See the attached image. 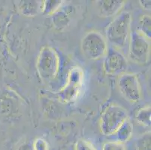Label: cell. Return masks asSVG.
Here are the masks:
<instances>
[{
    "mask_svg": "<svg viewBox=\"0 0 151 150\" xmlns=\"http://www.w3.org/2000/svg\"><path fill=\"white\" fill-rule=\"evenodd\" d=\"M39 2L38 1H21L18 5L19 11L25 16H35L42 8V3Z\"/></svg>",
    "mask_w": 151,
    "mask_h": 150,
    "instance_id": "30bf717a",
    "label": "cell"
},
{
    "mask_svg": "<svg viewBox=\"0 0 151 150\" xmlns=\"http://www.w3.org/2000/svg\"><path fill=\"white\" fill-rule=\"evenodd\" d=\"M132 14L129 11H123L115 17L105 29L107 42L115 49L124 47L129 40L131 34Z\"/></svg>",
    "mask_w": 151,
    "mask_h": 150,
    "instance_id": "6da1fadb",
    "label": "cell"
},
{
    "mask_svg": "<svg viewBox=\"0 0 151 150\" xmlns=\"http://www.w3.org/2000/svg\"><path fill=\"white\" fill-rule=\"evenodd\" d=\"M140 5L142 6L143 8H145V10H150V5L151 2L150 1H146V0H144V1H139Z\"/></svg>",
    "mask_w": 151,
    "mask_h": 150,
    "instance_id": "d6986e66",
    "label": "cell"
},
{
    "mask_svg": "<svg viewBox=\"0 0 151 150\" xmlns=\"http://www.w3.org/2000/svg\"><path fill=\"white\" fill-rule=\"evenodd\" d=\"M81 50L89 60H99L105 57L108 52V42L101 33L92 31L83 36L81 41Z\"/></svg>",
    "mask_w": 151,
    "mask_h": 150,
    "instance_id": "5b68a950",
    "label": "cell"
},
{
    "mask_svg": "<svg viewBox=\"0 0 151 150\" xmlns=\"http://www.w3.org/2000/svg\"><path fill=\"white\" fill-rule=\"evenodd\" d=\"M75 150H96L95 146L86 140H79L75 144Z\"/></svg>",
    "mask_w": 151,
    "mask_h": 150,
    "instance_id": "e0dca14e",
    "label": "cell"
},
{
    "mask_svg": "<svg viewBox=\"0 0 151 150\" xmlns=\"http://www.w3.org/2000/svg\"><path fill=\"white\" fill-rule=\"evenodd\" d=\"M84 82V73L80 67L70 70L65 85L59 91L58 98L63 103L75 101L79 97Z\"/></svg>",
    "mask_w": 151,
    "mask_h": 150,
    "instance_id": "8992f818",
    "label": "cell"
},
{
    "mask_svg": "<svg viewBox=\"0 0 151 150\" xmlns=\"http://www.w3.org/2000/svg\"><path fill=\"white\" fill-rule=\"evenodd\" d=\"M117 85L122 95L130 103L139 102L141 99V88L136 74L124 73L119 76Z\"/></svg>",
    "mask_w": 151,
    "mask_h": 150,
    "instance_id": "52a82bcc",
    "label": "cell"
},
{
    "mask_svg": "<svg viewBox=\"0 0 151 150\" xmlns=\"http://www.w3.org/2000/svg\"><path fill=\"white\" fill-rule=\"evenodd\" d=\"M132 133L133 126L130 119L128 118L120 126V128L117 129L114 134H116L117 141L125 144L130 140V138L132 136Z\"/></svg>",
    "mask_w": 151,
    "mask_h": 150,
    "instance_id": "8fae6325",
    "label": "cell"
},
{
    "mask_svg": "<svg viewBox=\"0 0 151 150\" xmlns=\"http://www.w3.org/2000/svg\"><path fill=\"white\" fill-rule=\"evenodd\" d=\"M150 106H147V107L141 108L137 112L136 116H135L136 120L142 126H147V127L150 126Z\"/></svg>",
    "mask_w": 151,
    "mask_h": 150,
    "instance_id": "4fadbf2b",
    "label": "cell"
},
{
    "mask_svg": "<svg viewBox=\"0 0 151 150\" xmlns=\"http://www.w3.org/2000/svg\"><path fill=\"white\" fill-rule=\"evenodd\" d=\"M101 150H126L124 144L119 141H108L102 146Z\"/></svg>",
    "mask_w": 151,
    "mask_h": 150,
    "instance_id": "2e32d148",
    "label": "cell"
},
{
    "mask_svg": "<svg viewBox=\"0 0 151 150\" xmlns=\"http://www.w3.org/2000/svg\"><path fill=\"white\" fill-rule=\"evenodd\" d=\"M63 1L61 0H46L42 2L41 11L45 15L53 14L60 10Z\"/></svg>",
    "mask_w": 151,
    "mask_h": 150,
    "instance_id": "7c38bea8",
    "label": "cell"
},
{
    "mask_svg": "<svg viewBox=\"0 0 151 150\" xmlns=\"http://www.w3.org/2000/svg\"><path fill=\"white\" fill-rule=\"evenodd\" d=\"M17 150H33L32 146L29 144H23L17 148Z\"/></svg>",
    "mask_w": 151,
    "mask_h": 150,
    "instance_id": "ffe728a7",
    "label": "cell"
},
{
    "mask_svg": "<svg viewBox=\"0 0 151 150\" xmlns=\"http://www.w3.org/2000/svg\"><path fill=\"white\" fill-rule=\"evenodd\" d=\"M129 118L128 113L119 104H111L103 111L100 118V130L105 136L113 135Z\"/></svg>",
    "mask_w": 151,
    "mask_h": 150,
    "instance_id": "3957f363",
    "label": "cell"
},
{
    "mask_svg": "<svg viewBox=\"0 0 151 150\" xmlns=\"http://www.w3.org/2000/svg\"><path fill=\"white\" fill-rule=\"evenodd\" d=\"M150 55V38L139 29L132 32L129 40V57L134 62L145 65Z\"/></svg>",
    "mask_w": 151,
    "mask_h": 150,
    "instance_id": "277c9868",
    "label": "cell"
},
{
    "mask_svg": "<svg viewBox=\"0 0 151 150\" xmlns=\"http://www.w3.org/2000/svg\"><path fill=\"white\" fill-rule=\"evenodd\" d=\"M136 146L138 150H150V132L143 134L137 140Z\"/></svg>",
    "mask_w": 151,
    "mask_h": 150,
    "instance_id": "5bb4252c",
    "label": "cell"
},
{
    "mask_svg": "<svg viewBox=\"0 0 151 150\" xmlns=\"http://www.w3.org/2000/svg\"><path fill=\"white\" fill-rule=\"evenodd\" d=\"M140 31L150 38V16L148 14L143 15L140 19Z\"/></svg>",
    "mask_w": 151,
    "mask_h": 150,
    "instance_id": "9a60e30c",
    "label": "cell"
},
{
    "mask_svg": "<svg viewBox=\"0 0 151 150\" xmlns=\"http://www.w3.org/2000/svg\"><path fill=\"white\" fill-rule=\"evenodd\" d=\"M60 60L54 48L45 46L41 49L36 61V69L41 80L44 82H50L60 70Z\"/></svg>",
    "mask_w": 151,
    "mask_h": 150,
    "instance_id": "7a4b0ae2",
    "label": "cell"
},
{
    "mask_svg": "<svg viewBox=\"0 0 151 150\" xmlns=\"http://www.w3.org/2000/svg\"><path fill=\"white\" fill-rule=\"evenodd\" d=\"M32 146L33 150H49L48 143L43 138H37Z\"/></svg>",
    "mask_w": 151,
    "mask_h": 150,
    "instance_id": "ac0fdd59",
    "label": "cell"
},
{
    "mask_svg": "<svg viewBox=\"0 0 151 150\" xmlns=\"http://www.w3.org/2000/svg\"><path fill=\"white\" fill-rule=\"evenodd\" d=\"M99 9L100 14L103 17H111L116 14L125 5V1L111 0V1H99Z\"/></svg>",
    "mask_w": 151,
    "mask_h": 150,
    "instance_id": "9c48e42d",
    "label": "cell"
},
{
    "mask_svg": "<svg viewBox=\"0 0 151 150\" xmlns=\"http://www.w3.org/2000/svg\"><path fill=\"white\" fill-rule=\"evenodd\" d=\"M103 69L106 74L108 75H120L126 73L128 62L126 56L120 51V50L108 47V52L105 55Z\"/></svg>",
    "mask_w": 151,
    "mask_h": 150,
    "instance_id": "ba28073f",
    "label": "cell"
}]
</instances>
